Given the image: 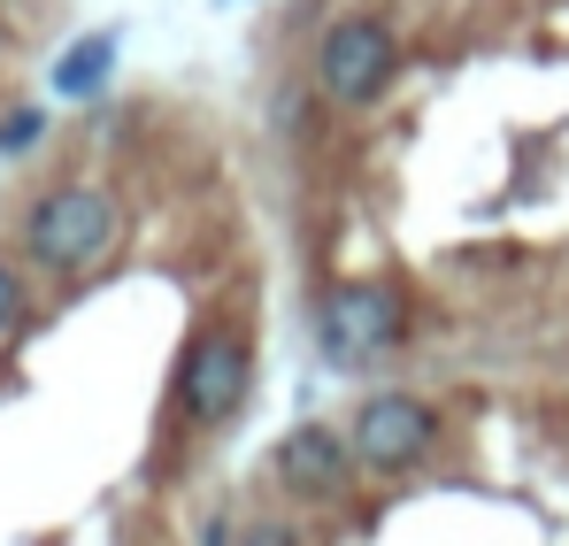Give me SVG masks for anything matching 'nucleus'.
Wrapping results in <instances>:
<instances>
[{
    "instance_id": "nucleus-11",
    "label": "nucleus",
    "mask_w": 569,
    "mask_h": 546,
    "mask_svg": "<svg viewBox=\"0 0 569 546\" xmlns=\"http://www.w3.org/2000/svg\"><path fill=\"white\" fill-rule=\"evenodd\" d=\"M239 532H231V516H208V532H200V546H231Z\"/></svg>"
},
{
    "instance_id": "nucleus-10",
    "label": "nucleus",
    "mask_w": 569,
    "mask_h": 546,
    "mask_svg": "<svg viewBox=\"0 0 569 546\" xmlns=\"http://www.w3.org/2000/svg\"><path fill=\"white\" fill-rule=\"evenodd\" d=\"M16 316H23V270H16V262H0V331H8Z\"/></svg>"
},
{
    "instance_id": "nucleus-2",
    "label": "nucleus",
    "mask_w": 569,
    "mask_h": 546,
    "mask_svg": "<svg viewBox=\"0 0 569 546\" xmlns=\"http://www.w3.org/2000/svg\"><path fill=\"white\" fill-rule=\"evenodd\" d=\"M400 331H408V308H400V292L378 285V277L331 285V292L316 300V355H323L331 369L385 363V355L400 347Z\"/></svg>"
},
{
    "instance_id": "nucleus-7",
    "label": "nucleus",
    "mask_w": 569,
    "mask_h": 546,
    "mask_svg": "<svg viewBox=\"0 0 569 546\" xmlns=\"http://www.w3.org/2000/svg\"><path fill=\"white\" fill-rule=\"evenodd\" d=\"M108 70H116V31H86L62 62H54V92L62 100H93L108 86Z\"/></svg>"
},
{
    "instance_id": "nucleus-1",
    "label": "nucleus",
    "mask_w": 569,
    "mask_h": 546,
    "mask_svg": "<svg viewBox=\"0 0 569 546\" xmlns=\"http://www.w3.org/2000/svg\"><path fill=\"white\" fill-rule=\"evenodd\" d=\"M123 239V208L108 185H54L23 208V255L54 277H86L116 255Z\"/></svg>"
},
{
    "instance_id": "nucleus-3",
    "label": "nucleus",
    "mask_w": 569,
    "mask_h": 546,
    "mask_svg": "<svg viewBox=\"0 0 569 546\" xmlns=\"http://www.w3.org/2000/svg\"><path fill=\"white\" fill-rule=\"evenodd\" d=\"M254 393V339L239 324H208L178 363V416L192 431H223Z\"/></svg>"
},
{
    "instance_id": "nucleus-5",
    "label": "nucleus",
    "mask_w": 569,
    "mask_h": 546,
    "mask_svg": "<svg viewBox=\"0 0 569 546\" xmlns=\"http://www.w3.org/2000/svg\"><path fill=\"white\" fill-rule=\"evenodd\" d=\"M347 439H355V461L370 477H400V469H416V461L439 447V408L423 393H370L355 408Z\"/></svg>"
},
{
    "instance_id": "nucleus-9",
    "label": "nucleus",
    "mask_w": 569,
    "mask_h": 546,
    "mask_svg": "<svg viewBox=\"0 0 569 546\" xmlns=\"http://www.w3.org/2000/svg\"><path fill=\"white\" fill-rule=\"evenodd\" d=\"M39 131H47V116H39V108H16V116L0 123V155H23Z\"/></svg>"
},
{
    "instance_id": "nucleus-8",
    "label": "nucleus",
    "mask_w": 569,
    "mask_h": 546,
    "mask_svg": "<svg viewBox=\"0 0 569 546\" xmlns=\"http://www.w3.org/2000/svg\"><path fill=\"white\" fill-rule=\"evenodd\" d=\"M231 546H300V524H284V516H254Z\"/></svg>"
},
{
    "instance_id": "nucleus-4",
    "label": "nucleus",
    "mask_w": 569,
    "mask_h": 546,
    "mask_svg": "<svg viewBox=\"0 0 569 546\" xmlns=\"http://www.w3.org/2000/svg\"><path fill=\"white\" fill-rule=\"evenodd\" d=\"M392 70H400V39H392L385 16L355 8V16L323 23V39H316V86L331 92L339 108H378Z\"/></svg>"
},
{
    "instance_id": "nucleus-6",
    "label": "nucleus",
    "mask_w": 569,
    "mask_h": 546,
    "mask_svg": "<svg viewBox=\"0 0 569 546\" xmlns=\"http://www.w3.org/2000/svg\"><path fill=\"white\" fill-rule=\"evenodd\" d=\"M284 493H300V500H323V493H347V477L362 469L355 461V439L347 431H331V424H292L278 439V455H270Z\"/></svg>"
}]
</instances>
